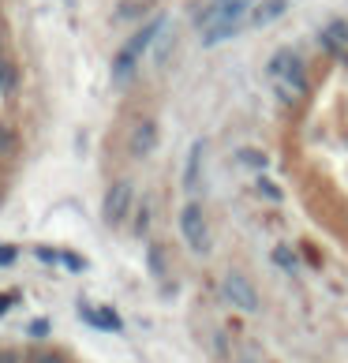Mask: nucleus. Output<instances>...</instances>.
Here are the masks:
<instances>
[{
	"instance_id": "obj_3",
	"label": "nucleus",
	"mask_w": 348,
	"mask_h": 363,
	"mask_svg": "<svg viewBox=\"0 0 348 363\" xmlns=\"http://www.w3.org/2000/svg\"><path fill=\"white\" fill-rule=\"evenodd\" d=\"M131 199H135V187H131V180H116L109 191H105V203H101L105 225H124L128 213H131Z\"/></svg>"
},
{
	"instance_id": "obj_18",
	"label": "nucleus",
	"mask_w": 348,
	"mask_h": 363,
	"mask_svg": "<svg viewBox=\"0 0 348 363\" xmlns=\"http://www.w3.org/2000/svg\"><path fill=\"white\" fill-rule=\"evenodd\" d=\"M4 150H11V135H8V128L0 124V154H4Z\"/></svg>"
},
{
	"instance_id": "obj_11",
	"label": "nucleus",
	"mask_w": 348,
	"mask_h": 363,
	"mask_svg": "<svg viewBox=\"0 0 348 363\" xmlns=\"http://www.w3.org/2000/svg\"><path fill=\"white\" fill-rule=\"evenodd\" d=\"M139 11H146V4H142V0H131V4H120L116 19H131V16H139Z\"/></svg>"
},
{
	"instance_id": "obj_2",
	"label": "nucleus",
	"mask_w": 348,
	"mask_h": 363,
	"mask_svg": "<svg viewBox=\"0 0 348 363\" xmlns=\"http://www.w3.org/2000/svg\"><path fill=\"white\" fill-rule=\"evenodd\" d=\"M180 236L195 255H210V221L198 203H187L180 210Z\"/></svg>"
},
{
	"instance_id": "obj_21",
	"label": "nucleus",
	"mask_w": 348,
	"mask_h": 363,
	"mask_svg": "<svg viewBox=\"0 0 348 363\" xmlns=\"http://www.w3.org/2000/svg\"><path fill=\"white\" fill-rule=\"evenodd\" d=\"M11 300H16V296H0V315L8 311V303H11Z\"/></svg>"
},
{
	"instance_id": "obj_6",
	"label": "nucleus",
	"mask_w": 348,
	"mask_h": 363,
	"mask_svg": "<svg viewBox=\"0 0 348 363\" xmlns=\"http://www.w3.org/2000/svg\"><path fill=\"white\" fill-rule=\"evenodd\" d=\"M154 146H157V124L154 120H139V124L131 128V139H128L131 157H146Z\"/></svg>"
},
{
	"instance_id": "obj_5",
	"label": "nucleus",
	"mask_w": 348,
	"mask_h": 363,
	"mask_svg": "<svg viewBox=\"0 0 348 363\" xmlns=\"http://www.w3.org/2000/svg\"><path fill=\"white\" fill-rule=\"evenodd\" d=\"M203 169H206V139H198L187 150V165H184V191L187 195L203 191Z\"/></svg>"
},
{
	"instance_id": "obj_12",
	"label": "nucleus",
	"mask_w": 348,
	"mask_h": 363,
	"mask_svg": "<svg viewBox=\"0 0 348 363\" xmlns=\"http://www.w3.org/2000/svg\"><path fill=\"white\" fill-rule=\"evenodd\" d=\"M146 228H150V203H142V206H139V218H135V233H139V236L146 233Z\"/></svg>"
},
{
	"instance_id": "obj_8",
	"label": "nucleus",
	"mask_w": 348,
	"mask_h": 363,
	"mask_svg": "<svg viewBox=\"0 0 348 363\" xmlns=\"http://www.w3.org/2000/svg\"><path fill=\"white\" fill-rule=\"evenodd\" d=\"M322 42H326L330 52H337V57L348 60V19H333L322 30Z\"/></svg>"
},
{
	"instance_id": "obj_20",
	"label": "nucleus",
	"mask_w": 348,
	"mask_h": 363,
	"mask_svg": "<svg viewBox=\"0 0 348 363\" xmlns=\"http://www.w3.org/2000/svg\"><path fill=\"white\" fill-rule=\"evenodd\" d=\"M34 363H64V359H60V356H52V352H45V356H38Z\"/></svg>"
},
{
	"instance_id": "obj_19",
	"label": "nucleus",
	"mask_w": 348,
	"mask_h": 363,
	"mask_svg": "<svg viewBox=\"0 0 348 363\" xmlns=\"http://www.w3.org/2000/svg\"><path fill=\"white\" fill-rule=\"evenodd\" d=\"M16 259V247H8V244H0V262H11Z\"/></svg>"
},
{
	"instance_id": "obj_4",
	"label": "nucleus",
	"mask_w": 348,
	"mask_h": 363,
	"mask_svg": "<svg viewBox=\"0 0 348 363\" xmlns=\"http://www.w3.org/2000/svg\"><path fill=\"white\" fill-rule=\"evenodd\" d=\"M221 292H225V300H229L236 311H247V315L259 311V292H255V285H251L244 274H225Z\"/></svg>"
},
{
	"instance_id": "obj_14",
	"label": "nucleus",
	"mask_w": 348,
	"mask_h": 363,
	"mask_svg": "<svg viewBox=\"0 0 348 363\" xmlns=\"http://www.w3.org/2000/svg\"><path fill=\"white\" fill-rule=\"evenodd\" d=\"M11 83H16V75H11V68H8V64H0V90H4V86H11Z\"/></svg>"
},
{
	"instance_id": "obj_15",
	"label": "nucleus",
	"mask_w": 348,
	"mask_h": 363,
	"mask_svg": "<svg viewBox=\"0 0 348 363\" xmlns=\"http://www.w3.org/2000/svg\"><path fill=\"white\" fill-rule=\"evenodd\" d=\"M240 157H244V165H247V161H251V165H266V157H262L259 150H251V154L244 150V154H240Z\"/></svg>"
},
{
	"instance_id": "obj_1",
	"label": "nucleus",
	"mask_w": 348,
	"mask_h": 363,
	"mask_svg": "<svg viewBox=\"0 0 348 363\" xmlns=\"http://www.w3.org/2000/svg\"><path fill=\"white\" fill-rule=\"evenodd\" d=\"M270 79H274L277 94L288 105H296L307 94V68H303V60H300L296 49H277L274 52V57H270Z\"/></svg>"
},
{
	"instance_id": "obj_9",
	"label": "nucleus",
	"mask_w": 348,
	"mask_h": 363,
	"mask_svg": "<svg viewBox=\"0 0 348 363\" xmlns=\"http://www.w3.org/2000/svg\"><path fill=\"white\" fill-rule=\"evenodd\" d=\"M288 0H259L255 8H251V26H270L274 19L285 16Z\"/></svg>"
},
{
	"instance_id": "obj_10",
	"label": "nucleus",
	"mask_w": 348,
	"mask_h": 363,
	"mask_svg": "<svg viewBox=\"0 0 348 363\" xmlns=\"http://www.w3.org/2000/svg\"><path fill=\"white\" fill-rule=\"evenodd\" d=\"M83 318L94 322V326H105V330H120V318L113 311H90V307H83Z\"/></svg>"
},
{
	"instance_id": "obj_13",
	"label": "nucleus",
	"mask_w": 348,
	"mask_h": 363,
	"mask_svg": "<svg viewBox=\"0 0 348 363\" xmlns=\"http://www.w3.org/2000/svg\"><path fill=\"white\" fill-rule=\"evenodd\" d=\"M274 262H281V266H285V270H288V274H292V270H296V262H292V255H288V251H281V247L274 251Z\"/></svg>"
},
{
	"instance_id": "obj_7",
	"label": "nucleus",
	"mask_w": 348,
	"mask_h": 363,
	"mask_svg": "<svg viewBox=\"0 0 348 363\" xmlns=\"http://www.w3.org/2000/svg\"><path fill=\"white\" fill-rule=\"evenodd\" d=\"M162 30H165V16H157V19L146 23L142 30H139L135 38H131V42H128L124 49H120V52H124V57H131V60H139V57H142L146 49H150V42H154V38L162 34Z\"/></svg>"
},
{
	"instance_id": "obj_17",
	"label": "nucleus",
	"mask_w": 348,
	"mask_h": 363,
	"mask_svg": "<svg viewBox=\"0 0 348 363\" xmlns=\"http://www.w3.org/2000/svg\"><path fill=\"white\" fill-rule=\"evenodd\" d=\"M0 363H19V352L16 348H0Z\"/></svg>"
},
{
	"instance_id": "obj_16",
	"label": "nucleus",
	"mask_w": 348,
	"mask_h": 363,
	"mask_svg": "<svg viewBox=\"0 0 348 363\" xmlns=\"http://www.w3.org/2000/svg\"><path fill=\"white\" fill-rule=\"evenodd\" d=\"M259 187H262V195H266V199H281V187H274L270 180H262Z\"/></svg>"
}]
</instances>
